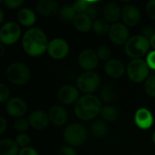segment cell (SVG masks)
<instances>
[{
	"label": "cell",
	"instance_id": "obj_47",
	"mask_svg": "<svg viewBox=\"0 0 155 155\" xmlns=\"http://www.w3.org/2000/svg\"><path fill=\"white\" fill-rule=\"evenodd\" d=\"M134 155H137V154H134Z\"/></svg>",
	"mask_w": 155,
	"mask_h": 155
},
{
	"label": "cell",
	"instance_id": "obj_24",
	"mask_svg": "<svg viewBox=\"0 0 155 155\" xmlns=\"http://www.w3.org/2000/svg\"><path fill=\"white\" fill-rule=\"evenodd\" d=\"M111 25L109 22L104 18H96L93 23V30L95 34L99 35H104L109 33Z\"/></svg>",
	"mask_w": 155,
	"mask_h": 155
},
{
	"label": "cell",
	"instance_id": "obj_10",
	"mask_svg": "<svg viewBox=\"0 0 155 155\" xmlns=\"http://www.w3.org/2000/svg\"><path fill=\"white\" fill-rule=\"evenodd\" d=\"M69 45L63 38H54L49 41L47 54L54 60H62L69 54Z\"/></svg>",
	"mask_w": 155,
	"mask_h": 155
},
{
	"label": "cell",
	"instance_id": "obj_16",
	"mask_svg": "<svg viewBox=\"0 0 155 155\" xmlns=\"http://www.w3.org/2000/svg\"><path fill=\"white\" fill-rule=\"evenodd\" d=\"M28 121L30 126L37 131L45 129L50 124L48 113H45L43 110H35L32 112L28 117Z\"/></svg>",
	"mask_w": 155,
	"mask_h": 155
},
{
	"label": "cell",
	"instance_id": "obj_3",
	"mask_svg": "<svg viewBox=\"0 0 155 155\" xmlns=\"http://www.w3.org/2000/svg\"><path fill=\"white\" fill-rule=\"evenodd\" d=\"M151 45L149 39L142 35L131 36L124 45L125 54L133 59H141L149 54Z\"/></svg>",
	"mask_w": 155,
	"mask_h": 155
},
{
	"label": "cell",
	"instance_id": "obj_13",
	"mask_svg": "<svg viewBox=\"0 0 155 155\" xmlns=\"http://www.w3.org/2000/svg\"><path fill=\"white\" fill-rule=\"evenodd\" d=\"M79 90L76 86L71 84H65L60 87L57 93L58 101L65 105H70L73 104H76V102L80 98Z\"/></svg>",
	"mask_w": 155,
	"mask_h": 155
},
{
	"label": "cell",
	"instance_id": "obj_12",
	"mask_svg": "<svg viewBox=\"0 0 155 155\" xmlns=\"http://www.w3.org/2000/svg\"><path fill=\"white\" fill-rule=\"evenodd\" d=\"M28 106L27 104L19 97H12L5 103V112L12 117L23 118V116L27 113Z\"/></svg>",
	"mask_w": 155,
	"mask_h": 155
},
{
	"label": "cell",
	"instance_id": "obj_27",
	"mask_svg": "<svg viewBox=\"0 0 155 155\" xmlns=\"http://www.w3.org/2000/svg\"><path fill=\"white\" fill-rule=\"evenodd\" d=\"M102 117L107 122H114L118 119L119 117V111L116 107L113 105H105L103 106L101 111Z\"/></svg>",
	"mask_w": 155,
	"mask_h": 155
},
{
	"label": "cell",
	"instance_id": "obj_36",
	"mask_svg": "<svg viewBox=\"0 0 155 155\" xmlns=\"http://www.w3.org/2000/svg\"><path fill=\"white\" fill-rule=\"evenodd\" d=\"M57 155H77V153L74 147L70 145H64L58 150Z\"/></svg>",
	"mask_w": 155,
	"mask_h": 155
},
{
	"label": "cell",
	"instance_id": "obj_4",
	"mask_svg": "<svg viewBox=\"0 0 155 155\" xmlns=\"http://www.w3.org/2000/svg\"><path fill=\"white\" fill-rule=\"evenodd\" d=\"M5 77L7 80L15 85L26 84L31 77L29 67L20 62L10 64L5 69Z\"/></svg>",
	"mask_w": 155,
	"mask_h": 155
},
{
	"label": "cell",
	"instance_id": "obj_22",
	"mask_svg": "<svg viewBox=\"0 0 155 155\" xmlns=\"http://www.w3.org/2000/svg\"><path fill=\"white\" fill-rule=\"evenodd\" d=\"M17 20L20 25L25 27H30L35 25L36 21V15L35 13L27 7L20 8L17 13Z\"/></svg>",
	"mask_w": 155,
	"mask_h": 155
},
{
	"label": "cell",
	"instance_id": "obj_15",
	"mask_svg": "<svg viewBox=\"0 0 155 155\" xmlns=\"http://www.w3.org/2000/svg\"><path fill=\"white\" fill-rule=\"evenodd\" d=\"M153 115L152 112L144 107L139 108L134 114V124L142 130H148L153 124Z\"/></svg>",
	"mask_w": 155,
	"mask_h": 155
},
{
	"label": "cell",
	"instance_id": "obj_43",
	"mask_svg": "<svg viewBox=\"0 0 155 155\" xmlns=\"http://www.w3.org/2000/svg\"><path fill=\"white\" fill-rule=\"evenodd\" d=\"M150 41V45H151V47L153 49V50H155V34L152 36V38L149 40Z\"/></svg>",
	"mask_w": 155,
	"mask_h": 155
},
{
	"label": "cell",
	"instance_id": "obj_37",
	"mask_svg": "<svg viewBox=\"0 0 155 155\" xmlns=\"http://www.w3.org/2000/svg\"><path fill=\"white\" fill-rule=\"evenodd\" d=\"M146 14L152 19L155 20V0H150L146 5Z\"/></svg>",
	"mask_w": 155,
	"mask_h": 155
},
{
	"label": "cell",
	"instance_id": "obj_31",
	"mask_svg": "<svg viewBox=\"0 0 155 155\" xmlns=\"http://www.w3.org/2000/svg\"><path fill=\"white\" fill-rule=\"evenodd\" d=\"M144 90L148 96L155 98V74L147 78L144 83Z\"/></svg>",
	"mask_w": 155,
	"mask_h": 155
},
{
	"label": "cell",
	"instance_id": "obj_8",
	"mask_svg": "<svg viewBox=\"0 0 155 155\" xmlns=\"http://www.w3.org/2000/svg\"><path fill=\"white\" fill-rule=\"evenodd\" d=\"M20 25L15 22H6L0 29V41L5 45H12L15 44L21 37Z\"/></svg>",
	"mask_w": 155,
	"mask_h": 155
},
{
	"label": "cell",
	"instance_id": "obj_28",
	"mask_svg": "<svg viewBox=\"0 0 155 155\" xmlns=\"http://www.w3.org/2000/svg\"><path fill=\"white\" fill-rule=\"evenodd\" d=\"M108 131V127L107 124L101 121V120H97L94 121L92 124H91V132L93 134V135H94L95 137H104Z\"/></svg>",
	"mask_w": 155,
	"mask_h": 155
},
{
	"label": "cell",
	"instance_id": "obj_25",
	"mask_svg": "<svg viewBox=\"0 0 155 155\" xmlns=\"http://www.w3.org/2000/svg\"><path fill=\"white\" fill-rule=\"evenodd\" d=\"M116 98V90L111 84H107L103 87L100 93V100L106 104L113 103Z\"/></svg>",
	"mask_w": 155,
	"mask_h": 155
},
{
	"label": "cell",
	"instance_id": "obj_6",
	"mask_svg": "<svg viewBox=\"0 0 155 155\" xmlns=\"http://www.w3.org/2000/svg\"><path fill=\"white\" fill-rule=\"evenodd\" d=\"M126 74L132 82L140 84L145 82L149 77L150 68L143 58L132 59L126 67Z\"/></svg>",
	"mask_w": 155,
	"mask_h": 155
},
{
	"label": "cell",
	"instance_id": "obj_30",
	"mask_svg": "<svg viewBox=\"0 0 155 155\" xmlns=\"http://www.w3.org/2000/svg\"><path fill=\"white\" fill-rule=\"evenodd\" d=\"M92 4L93 2H90V1L77 0L73 4V7L74 11L76 12V14H85Z\"/></svg>",
	"mask_w": 155,
	"mask_h": 155
},
{
	"label": "cell",
	"instance_id": "obj_19",
	"mask_svg": "<svg viewBox=\"0 0 155 155\" xmlns=\"http://www.w3.org/2000/svg\"><path fill=\"white\" fill-rule=\"evenodd\" d=\"M50 123L55 126H63L68 120V114L64 107L61 105H54L48 112Z\"/></svg>",
	"mask_w": 155,
	"mask_h": 155
},
{
	"label": "cell",
	"instance_id": "obj_18",
	"mask_svg": "<svg viewBox=\"0 0 155 155\" xmlns=\"http://www.w3.org/2000/svg\"><path fill=\"white\" fill-rule=\"evenodd\" d=\"M105 74L111 78H120L125 73V66L122 61L115 58H111L105 62L104 65Z\"/></svg>",
	"mask_w": 155,
	"mask_h": 155
},
{
	"label": "cell",
	"instance_id": "obj_35",
	"mask_svg": "<svg viewBox=\"0 0 155 155\" xmlns=\"http://www.w3.org/2000/svg\"><path fill=\"white\" fill-rule=\"evenodd\" d=\"M1 4H3L5 7L9 9H16V8H19L24 4V1L23 0H4V1H1Z\"/></svg>",
	"mask_w": 155,
	"mask_h": 155
},
{
	"label": "cell",
	"instance_id": "obj_5",
	"mask_svg": "<svg viewBox=\"0 0 155 155\" xmlns=\"http://www.w3.org/2000/svg\"><path fill=\"white\" fill-rule=\"evenodd\" d=\"M63 138L64 142L72 147L81 146L87 140V131L84 125L73 123L68 124L64 130Z\"/></svg>",
	"mask_w": 155,
	"mask_h": 155
},
{
	"label": "cell",
	"instance_id": "obj_32",
	"mask_svg": "<svg viewBox=\"0 0 155 155\" xmlns=\"http://www.w3.org/2000/svg\"><path fill=\"white\" fill-rule=\"evenodd\" d=\"M29 126H30L29 121L25 118H18L14 124L15 130L19 134H25V132L28 130Z\"/></svg>",
	"mask_w": 155,
	"mask_h": 155
},
{
	"label": "cell",
	"instance_id": "obj_34",
	"mask_svg": "<svg viewBox=\"0 0 155 155\" xmlns=\"http://www.w3.org/2000/svg\"><path fill=\"white\" fill-rule=\"evenodd\" d=\"M9 96H10L9 88L5 84H0V103L2 104L6 103L9 100Z\"/></svg>",
	"mask_w": 155,
	"mask_h": 155
},
{
	"label": "cell",
	"instance_id": "obj_23",
	"mask_svg": "<svg viewBox=\"0 0 155 155\" xmlns=\"http://www.w3.org/2000/svg\"><path fill=\"white\" fill-rule=\"evenodd\" d=\"M20 147L12 139H2L0 141V155H18Z\"/></svg>",
	"mask_w": 155,
	"mask_h": 155
},
{
	"label": "cell",
	"instance_id": "obj_42",
	"mask_svg": "<svg viewBox=\"0 0 155 155\" xmlns=\"http://www.w3.org/2000/svg\"><path fill=\"white\" fill-rule=\"evenodd\" d=\"M7 127V121L4 116H0V134H3Z\"/></svg>",
	"mask_w": 155,
	"mask_h": 155
},
{
	"label": "cell",
	"instance_id": "obj_46",
	"mask_svg": "<svg viewBox=\"0 0 155 155\" xmlns=\"http://www.w3.org/2000/svg\"><path fill=\"white\" fill-rule=\"evenodd\" d=\"M152 141H153V143L155 144V131L153 133V134H152Z\"/></svg>",
	"mask_w": 155,
	"mask_h": 155
},
{
	"label": "cell",
	"instance_id": "obj_17",
	"mask_svg": "<svg viewBox=\"0 0 155 155\" xmlns=\"http://www.w3.org/2000/svg\"><path fill=\"white\" fill-rule=\"evenodd\" d=\"M35 9L42 16L50 17L58 13L60 5L55 0H38L35 4Z\"/></svg>",
	"mask_w": 155,
	"mask_h": 155
},
{
	"label": "cell",
	"instance_id": "obj_7",
	"mask_svg": "<svg viewBox=\"0 0 155 155\" xmlns=\"http://www.w3.org/2000/svg\"><path fill=\"white\" fill-rule=\"evenodd\" d=\"M101 85L100 75L95 72H84L76 79V87L85 94H91Z\"/></svg>",
	"mask_w": 155,
	"mask_h": 155
},
{
	"label": "cell",
	"instance_id": "obj_41",
	"mask_svg": "<svg viewBox=\"0 0 155 155\" xmlns=\"http://www.w3.org/2000/svg\"><path fill=\"white\" fill-rule=\"evenodd\" d=\"M85 14H87L92 19H94V18L96 19V16H97V9H96V6L94 5V2H93V4L90 5L89 9L87 10V12Z\"/></svg>",
	"mask_w": 155,
	"mask_h": 155
},
{
	"label": "cell",
	"instance_id": "obj_40",
	"mask_svg": "<svg viewBox=\"0 0 155 155\" xmlns=\"http://www.w3.org/2000/svg\"><path fill=\"white\" fill-rule=\"evenodd\" d=\"M155 34V29L153 27V26H150V25H147L145 26L143 29V35L144 37H146L147 39H151L152 36Z\"/></svg>",
	"mask_w": 155,
	"mask_h": 155
},
{
	"label": "cell",
	"instance_id": "obj_29",
	"mask_svg": "<svg viewBox=\"0 0 155 155\" xmlns=\"http://www.w3.org/2000/svg\"><path fill=\"white\" fill-rule=\"evenodd\" d=\"M96 54H97V56H98L99 60L105 61V62L110 60L111 56H112L111 48L108 45H99L97 47V49H96Z\"/></svg>",
	"mask_w": 155,
	"mask_h": 155
},
{
	"label": "cell",
	"instance_id": "obj_26",
	"mask_svg": "<svg viewBox=\"0 0 155 155\" xmlns=\"http://www.w3.org/2000/svg\"><path fill=\"white\" fill-rule=\"evenodd\" d=\"M59 17L64 22H73L74 18L76 15V12L74 11L73 5H64L60 7L58 11Z\"/></svg>",
	"mask_w": 155,
	"mask_h": 155
},
{
	"label": "cell",
	"instance_id": "obj_33",
	"mask_svg": "<svg viewBox=\"0 0 155 155\" xmlns=\"http://www.w3.org/2000/svg\"><path fill=\"white\" fill-rule=\"evenodd\" d=\"M15 143L18 144L19 147L22 148H25L28 147L30 143H31V138L29 136V134H19L16 137H15Z\"/></svg>",
	"mask_w": 155,
	"mask_h": 155
},
{
	"label": "cell",
	"instance_id": "obj_39",
	"mask_svg": "<svg viewBox=\"0 0 155 155\" xmlns=\"http://www.w3.org/2000/svg\"><path fill=\"white\" fill-rule=\"evenodd\" d=\"M18 155H39V153L35 148L28 146V147L20 149V152H19Z\"/></svg>",
	"mask_w": 155,
	"mask_h": 155
},
{
	"label": "cell",
	"instance_id": "obj_21",
	"mask_svg": "<svg viewBox=\"0 0 155 155\" xmlns=\"http://www.w3.org/2000/svg\"><path fill=\"white\" fill-rule=\"evenodd\" d=\"M121 14L122 9L116 3H108L104 5L103 9L104 18L109 23H117V21L121 18Z\"/></svg>",
	"mask_w": 155,
	"mask_h": 155
},
{
	"label": "cell",
	"instance_id": "obj_20",
	"mask_svg": "<svg viewBox=\"0 0 155 155\" xmlns=\"http://www.w3.org/2000/svg\"><path fill=\"white\" fill-rule=\"evenodd\" d=\"M93 19L87 14H76L73 20L74 27L81 33H87L93 29Z\"/></svg>",
	"mask_w": 155,
	"mask_h": 155
},
{
	"label": "cell",
	"instance_id": "obj_14",
	"mask_svg": "<svg viewBox=\"0 0 155 155\" xmlns=\"http://www.w3.org/2000/svg\"><path fill=\"white\" fill-rule=\"evenodd\" d=\"M121 19L127 26H135L141 20V11L134 5H127L122 8Z\"/></svg>",
	"mask_w": 155,
	"mask_h": 155
},
{
	"label": "cell",
	"instance_id": "obj_38",
	"mask_svg": "<svg viewBox=\"0 0 155 155\" xmlns=\"http://www.w3.org/2000/svg\"><path fill=\"white\" fill-rule=\"evenodd\" d=\"M145 61H146L149 68L155 71V50L149 52V54L146 55Z\"/></svg>",
	"mask_w": 155,
	"mask_h": 155
},
{
	"label": "cell",
	"instance_id": "obj_44",
	"mask_svg": "<svg viewBox=\"0 0 155 155\" xmlns=\"http://www.w3.org/2000/svg\"><path fill=\"white\" fill-rule=\"evenodd\" d=\"M4 17H5V15H4V12L2 9H0V23H3L4 21Z\"/></svg>",
	"mask_w": 155,
	"mask_h": 155
},
{
	"label": "cell",
	"instance_id": "obj_2",
	"mask_svg": "<svg viewBox=\"0 0 155 155\" xmlns=\"http://www.w3.org/2000/svg\"><path fill=\"white\" fill-rule=\"evenodd\" d=\"M103 109L102 101L94 94H84L74 104V114L82 121H90L97 117Z\"/></svg>",
	"mask_w": 155,
	"mask_h": 155
},
{
	"label": "cell",
	"instance_id": "obj_1",
	"mask_svg": "<svg viewBox=\"0 0 155 155\" xmlns=\"http://www.w3.org/2000/svg\"><path fill=\"white\" fill-rule=\"evenodd\" d=\"M48 38L45 33L38 28L32 27L25 32L22 37V47L29 56H40L47 52Z\"/></svg>",
	"mask_w": 155,
	"mask_h": 155
},
{
	"label": "cell",
	"instance_id": "obj_45",
	"mask_svg": "<svg viewBox=\"0 0 155 155\" xmlns=\"http://www.w3.org/2000/svg\"><path fill=\"white\" fill-rule=\"evenodd\" d=\"M4 45H3V44H0V48H1V53H0V55H1V56L4 54V52H5V51H4V50H5V49H4Z\"/></svg>",
	"mask_w": 155,
	"mask_h": 155
},
{
	"label": "cell",
	"instance_id": "obj_9",
	"mask_svg": "<svg viewBox=\"0 0 155 155\" xmlns=\"http://www.w3.org/2000/svg\"><path fill=\"white\" fill-rule=\"evenodd\" d=\"M108 35L112 43L116 45H125L130 39V31L128 26L120 22L111 25Z\"/></svg>",
	"mask_w": 155,
	"mask_h": 155
},
{
	"label": "cell",
	"instance_id": "obj_11",
	"mask_svg": "<svg viewBox=\"0 0 155 155\" xmlns=\"http://www.w3.org/2000/svg\"><path fill=\"white\" fill-rule=\"evenodd\" d=\"M99 64L96 51L91 48L84 49L78 55V64L85 72H93Z\"/></svg>",
	"mask_w": 155,
	"mask_h": 155
}]
</instances>
